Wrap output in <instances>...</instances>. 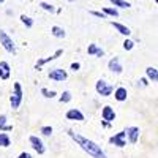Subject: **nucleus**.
Here are the masks:
<instances>
[{
    "instance_id": "ddd939ff",
    "label": "nucleus",
    "mask_w": 158,
    "mask_h": 158,
    "mask_svg": "<svg viewBox=\"0 0 158 158\" xmlns=\"http://www.w3.org/2000/svg\"><path fill=\"white\" fill-rule=\"evenodd\" d=\"M10 76H11L10 63L2 60V62H0V79H2V81H6V79H10Z\"/></svg>"
},
{
    "instance_id": "c9c22d12",
    "label": "nucleus",
    "mask_w": 158,
    "mask_h": 158,
    "mask_svg": "<svg viewBox=\"0 0 158 158\" xmlns=\"http://www.w3.org/2000/svg\"><path fill=\"white\" fill-rule=\"evenodd\" d=\"M155 2H156V3H158V0H155Z\"/></svg>"
},
{
    "instance_id": "1a4fd4ad",
    "label": "nucleus",
    "mask_w": 158,
    "mask_h": 158,
    "mask_svg": "<svg viewBox=\"0 0 158 158\" xmlns=\"http://www.w3.org/2000/svg\"><path fill=\"white\" fill-rule=\"evenodd\" d=\"M62 54H63V49H57V51L54 52V54L51 56V57H46V59H40V60L35 63V68H36V70H41V67H43V65H46V63H49V62H52V60L59 59Z\"/></svg>"
},
{
    "instance_id": "aec40b11",
    "label": "nucleus",
    "mask_w": 158,
    "mask_h": 158,
    "mask_svg": "<svg viewBox=\"0 0 158 158\" xmlns=\"http://www.w3.org/2000/svg\"><path fill=\"white\" fill-rule=\"evenodd\" d=\"M11 146V139L6 133L0 131V147H10Z\"/></svg>"
},
{
    "instance_id": "f257e3e1",
    "label": "nucleus",
    "mask_w": 158,
    "mask_h": 158,
    "mask_svg": "<svg viewBox=\"0 0 158 158\" xmlns=\"http://www.w3.org/2000/svg\"><path fill=\"white\" fill-rule=\"evenodd\" d=\"M68 136H70L85 153H89L92 158H106V153H104V150L98 146L95 141H90V139L81 136L79 133H76V131H73V130H68Z\"/></svg>"
},
{
    "instance_id": "bb28decb",
    "label": "nucleus",
    "mask_w": 158,
    "mask_h": 158,
    "mask_svg": "<svg viewBox=\"0 0 158 158\" xmlns=\"http://www.w3.org/2000/svg\"><path fill=\"white\" fill-rule=\"evenodd\" d=\"M40 6H41L44 11H48V13H56L54 5H51V3H48V2H41V3H40Z\"/></svg>"
},
{
    "instance_id": "7ed1b4c3",
    "label": "nucleus",
    "mask_w": 158,
    "mask_h": 158,
    "mask_svg": "<svg viewBox=\"0 0 158 158\" xmlns=\"http://www.w3.org/2000/svg\"><path fill=\"white\" fill-rule=\"evenodd\" d=\"M0 44L3 46L5 51H8L10 54H16V46L13 43V40L10 38V35L3 30H0Z\"/></svg>"
},
{
    "instance_id": "cd10ccee",
    "label": "nucleus",
    "mask_w": 158,
    "mask_h": 158,
    "mask_svg": "<svg viewBox=\"0 0 158 158\" xmlns=\"http://www.w3.org/2000/svg\"><path fill=\"white\" fill-rule=\"evenodd\" d=\"M133 48H135V43L131 41V40H125V41H123V49L125 51H131Z\"/></svg>"
},
{
    "instance_id": "f03ea898",
    "label": "nucleus",
    "mask_w": 158,
    "mask_h": 158,
    "mask_svg": "<svg viewBox=\"0 0 158 158\" xmlns=\"http://www.w3.org/2000/svg\"><path fill=\"white\" fill-rule=\"evenodd\" d=\"M22 95H24L22 85H21L19 82H15V84H13V94H11V97H10V103H11V108H13V109H18V108L21 106Z\"/></svg>"
},
{
    "instance_id": "b1692460",
    "label": "nucleus",
    "mask_w": 158,
    "mask_h": 158,
    "mask_svg": "<svg viewBox=\"0 0 158 158\" xmlns=\"http://www.w3.org/2000/svg\"><path fill=\"white\" fill-rule=\"evenodd\" d=\"M59 101H60V103H70V101H71V92H68V90H65L63 94L60 95Z\"/></svg>"
},
{
    "instance_id": "c756f323",
    "label": "nucleus",
    "mask_w": 158,
    "mask_h": 158,
    "mask_svg": "<svg viewBox=\"0 0 158 158\" xmlns=\"http://www.w3.org/2000/svg\"><path fill=\"white\" fill-rule=\"evenodd\" d=\"M70 68H71L73 71H77L79 68H81V63H79V62H73V63H71V67H70Z\"/></svg>"
},
{
    "instance_id": "412c9836",
    "label": "nucleus",
    "mask_w": 158,
    "mask_h": 158,
    "mask_svg": "<svg viewBox=\"0 0 158 158\" xmlns=\"http://www.w3.org/2000/svg\"><path fill=\"white\" fill-rule=\"evenodd\" d=\"M109 2L114 6H117V8H130L131 6V3L130 2H125V0H109Z\"/></svg>"
},
{
    "instance_id": "5701e85b",
    "label": "nucleus",
    "mask_w": 158,
    "mask_h": 158,
    "mask_svg": "<svg viewBox=\"0 0 158 158\" xmlns=\"http://www.w3.org/2000/svg\"><path fill=\"white\" fill-rule=\"evenodd\" d=\"M21 22H22L27 29L33 27V19H32V18H29V16H25V15H22V16H21Z\"/></svg>"
},
{
    "instance_id": "6ab92c4d",
    "label": "nucleus",
    "mask_w": 158,
    "mask_h": 158,
    "mask_svg": "<svg viewBox=\"0 0 158 158\" xmlns=\"http://www.w3.org/2000/svg\"><path fill=\"white\" fill-rule=\"evenodd\" d=\"M13 127L11 125H6V115L2 114L0 115V131H3V133H6V131H11Z\"/></svg>"
},
{
    "instance_id": "c85d7f7f",
    "label": "nucleus",
    "mask_w": 158,
    "mask_h": 158,
    "mask_svg": "<svg viewBox=\"0 0 158 158\" xmlns=\"http://www.w3.org/2000/svg\"><path fill=\"white\" fill-rule=\"evenodd\" d=\"M90 15H92V16H95V18H101V19H106V15H104L103 11H90Z\"/></svg>"
},
{
    "instance_id": "7c9ffc66",
    "label": "nucleus",
    "mask_w": 158,
    "mask_h": 158,
    "mask_svg": "<svg viewBox=\"0 0 158 158\" xmlns=\"http://www.w3.org/2000/svg\"><path fill=\"white\" fill-rule=\"evenodd\" d=\"M18 158H33V156H32L29 152H22V153H19V156H18Z\"/></svg>"
},
{
    "instance_id": "dca6fc26",
    "label": "nucleus",
    "mask_w": 158,
    "mask_h": 158,
    "mask_svg": "<svg viewBox=\"0 0 158 158\" xmlns=\"http://www.w3.org/2000/svg\"><path fill=\"white\" fill-rule=\"evenodd\" d=\"M146 77L152 82H158V70L153 67H147L146 68Z\"/></svg>"
},
{
    "instance_id": "39448f33",
    "label": "nucleus",
    "mask_w": 158,
    "mask_h": 158,
    "mask_svg": "<svg viewBox=\"0 0 158 158\" xmlns=\"http://www.w3.org/2000/svg\"><path fill=\"white\" fill-rule=\"evenodd\" d=\"M29 142H30V146H32V149L38 153V155H43L44 152H46V146H44V142L40 139L38 136H30L29 138Z\"/></svg>"
},
{
    "instance_id": "4be33fe9",
    "label": "nucleus",
    "mask_w": 158,
    "mask_h": 158,
    "mask_svg": "<svg viewBox=\"0 0 158 158\" xmlns=\"http://www.w3.org/2000/svg\"><path fill=\"white\" fill-rule=\"evenodd\" d=\"M103 13L106 16H112V18H117L118 16V11L115 10V8H109V6H104L103 8Z\"/></svg>"
},
{
    "instance_id": "f8f14e48",
    "label": "nucleus",
    "mask_w": 158,
    "mask_h": 158,
    "mask_svg": "<svg viewBox=\"0 0 158 158\" xmlns=\"http://www.w3.org/2000/svg\"><path fill=\"white\" fill-rule=\"evenodd\" d=\"M101 117H103V120H106V122H114L115 120V111L111 108V106H104L101 109Z\"/></svg>"
},
{
    "instance_id": "f704fd0d",
    "label": "nucleus",
    "mask_w": 158,
    "mask_h": 158,
    "mask_svg": "<svg viewBox=\"0 0 158 158\" xmlns=\"http://www.w3.org/2000/svg\"><path fill=\"white\" fill-rule=\"evenodd\" d=\"M68 2H73V0H68Z\"/></svg>"
},
{
    "instance_id": "20e7f679",
    "label": "nucleus",
    "mask_w": 158,
    "mask_h": 158,
    "mask_svg": "<svg viewBox=\"0 0 158 158\" xmlns=\"http://www.w3.org/2000/svg\"><path fill=\"white\" fill-rule=\"evenodd\" d=\"M95 90H97V94H98V95H101V97H109V95H112L114 87H112L111 84H108L106 81L100 79V81H97Z\"/></svg>"
},
{
    "instance_id": "2f4dec72",
    "label": "nucleus",
    "mask_w": 158,
    "mask_h": 158,
    "mask_svg": "<svg viewBox=\"0 0 158 158\" xmlns=\"http://www.w3.org/2000/svg\"><path fill=\"white\" fill-rule=\"evenodd\" d=\"M147 81H149L147 77H142V79H141V84H142V85H147V84H149Z\"/></svg>"
},
{
    "instance_id": "2eb2a0df",
    "label": "nucleus",
    "mask_w": 158,
    "mask_h": 158,
    "mask_svg": "<svg viewBox=\"0 0 158 158\" xmlns=\"http://www.w3.org/2000/svg\"><path fill=\"white\" fill-rule=\"evenodd\" d=\"M127 97H128V92H127L125 87H117V89L114 90V98H115L117 101H125Z\"/></svg>"
},
{
    "instance_id": "4468645a",
    "label": "nucleus",
    "mask_w": 158,
    "mask_h": 158,
    "mask_svg": "<svg viewBox=\"0 0 158 158\" xmlns=\"http://www.w3.org/2000/svg\"><path fill=\"white\" fill-rule=\"evenodd\" d=\"M87 54H89V56H95V57H103V56H104V51L100 49L95 43H92V44H89V48H87Z\"/></svg>"
},
{
    "instance_id": "423d86ee",
    "label": "nucleus",
    "mask_w": 158,
    "mask_h": 158,
    "mask_svg": "<svg viewBox=\"0 0 158 158\" xmlns=\"http://www.w3.org/2000/svg\"><path fill=\"white\" fill-rule=\"evenodd\" d=\"M49 79L51 81H56V82H63L65 79L68 77V73L65 71V70H62V68H54V70H51L49 71Z\"/></svg>"
},
{
    "instance_id": "f3484780",
    "label": "nucleus",
    "mask_w": 158,
    "mask_h": 158,
    "mask_svg": "<svg viewBox=\"0 0 158 158\" xmlns=\"http://www.w3.org/2000/svg\"><path fill=\"white\" fill-rule=\"evenodd\" d=\"M112 27L120 33V35H125V36H128L130 33H131V30L127 27V25H123V24H120V22H112Z\"/></svg>"
},
{
    "instance_id": "9b49d317",
    "label": "nucleus",
    "mask_w": 158,
    "mask_h": 158,
    "mask_svg": "<svg viewBox=\"0 0 158 158\" xmlns=\"http://www.w3.org/2000/svg\"><path fill=\"white\" fill-rule=\"evenodd\" d=\"M108 68H109V71H112V73H115V74H120V73L123 71L122 63H120V60H118L117 57H114V59H111V60L108 62Z\"/></svg>"
},
{
    "instance_id": "a878e982",
    "label": "nucleus",
    "mask_w": 158,
    "mask_h": 158,
    "mask_svg": "<svg viewBox=\"0 0 158 158\" xmlns=\"http://www.w3.org/2000/svg\"><path fill=\"white\" fill-rule=\"evenodd\" d=\"M41 95H43L44 98H56V95H57V94H56L54 90H48V89H44V87H43V89H41Z\"/></svg>"
},
{
    "instance_id": "6e6552de",
    "label": "nucleus",
    "mask_w": 158,
    "mask_h": 158,
    "mask_svg": "<svg viewBox=\"0 0 158 158\" xmlns=\"http://www.w3.org/2000/svg\"><path fill=\"white\" fill-rule=\"evenodd\" d=\"M65 117H67V120H74V122H84V120H85L84 114L79 111V109H76V108L68 109L67 114H65Z\"/></svg>"
},
{
    "instance_id": "a211bd4d",
    "label": "nucleus",
    "mask_w": 158,
    "mask_h": 158,
    "mask_svg": "<svg viewBox=\"0 0 158 158\" xmlns=\"http://www.w3.org/2000/svg\"><path fill=\"white\" fill-rule=\"evenodd\" d=\"M51 33H52V36H56V38H65V35H67V32H65L62 27H59V25L51 27Z\"/></svg>"
},
{
    "instance_id": "72a5a7b5",
    "label": "nucleus",
    "mask_w": 158,
    "mask_h": 158,
    "mask_svg": "<svg viewBox=\"0 0 158 158\" xmlns=\"http://www.w3.org/2000/svg\"><path fill=\"white\" fill-rule=\"evenodd\" d=\"M3 2H5V0H0V3H3Z\"/></svg>"
},
{
    "instance_id": "0eeeda50",
    "label": "nucleus",
    "mask_w": 158,
    "mask_h": 158,
    "mask_svg": "<svg viewBox=\"0 0 158 158\" xmlns=\"http://www.w3.org/2000/svg\"><path fill=\"white\" fill-rule=\"evenodd\" d=\"M109 142L114 144V146H117V147H125L127 146V133H125V130L118 131V133H115L114 136H111Z\"/></svg>"
},
{
    "instance_id": "9d476101",
    "label": "nucleus",
    "mask_w": 158,
    "mask_h": 158,
    "mask_svg": "<svg viewBox=\"0 0 158 158\" xmlns=\"http://www.w3.org/2000/svg\"><path fill=\"white\" fill-rule=\"evenodd\" d=\"M125 133H127V138L131 144H136L138 139H139V128L138 127H128L125 130Z\"/></svg>"
},
{
    "instance_id": "393cba45",
    "label": "nucleus",
    "mask_w": 158,
    "mask_h": 158,
    "mask_svg": "<svg viewBox=\"0 0 158 158\" xmlns=\"http://www.w3.org/2000/svg\"><path fill=\"white\" fill-rule=\"evenodd\" d=\"M52 131H54V130H52L51 125H44V127L40 128V133H41L43 136H51V135H52Z\"/></svg>"
},
{
    "instance_id": "473e14b6",
    "label": "nucleus",
    "mask_w": 158,
    "mask_h": 158,
    "mask_svg": "<svg viewBox=\"0 0 158 158\" xmlns=\"http://www.w3.org/2000/svg\"><path fill=\"white\" fill-rule=\"evenodd\" d=\"M101 123H103L104 128H108V127H109V122H106V120H101Z\"/></svg>"
}]
</instances>
